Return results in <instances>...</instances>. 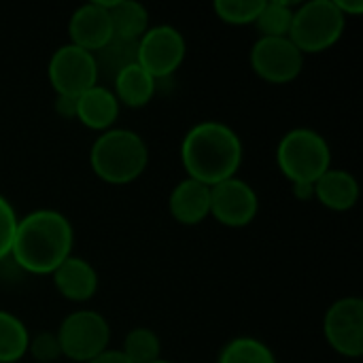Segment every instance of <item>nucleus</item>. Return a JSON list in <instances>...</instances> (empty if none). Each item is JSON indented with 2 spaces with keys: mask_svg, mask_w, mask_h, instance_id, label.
<instances>
[{
  "mask_svg": "<svg viewBox=\"0 0 363 363\" xmlns=\"http://www.w3.org/2000/svg\"><path fill=\"white\" fill-rule=\"evenodd\" d=\"M323 336L342 357L363 355V300L347 296L336 300L323 317Z\"/></svg>",
  "mask_w": 363,
  "mask_h": 363,
  "instance_id": "nucleus-10",
  "label": "nucleus"
},
{
  "mask_svg": "<svg viewBox=\"0 0 363 363\" xmlns=\"http://www.w3.org/2000/svg\"><path fill=\"white\" fill-rule=\"evenodd\" d=\"M89 164L94 174L104 183L128 185L147 170L149 149L138 132L111 128L94 140L89 149Z\"/></svg>",
  "mask_w": 363,
  "mask_h": 363,
  "instance_id": "nucleus-3",
  "label": "nucleus"
},
{
  "mask_svg": "<svg viewBox=\"0 0 363 363\" xmlns=\"http://www.w3.org/2000/svg\"><path fill=\"white\" fill-rule=\"evenodd\" d=\"M294 194H296V198H300V200L315 198V189H313V185H294Z\"/></svg>",
  "mask_w": 363,
  "mask_h": 363,
  "instance_id": "nucleus-29",
  "label": "nucleus"
},
{
  "mask_svg": "<svg viewBox=\"0 0 363 363\" xmlns=\"http://www.w3.org/2000/svg\"><path fill=\"white\" fill-rule=\"evenodd\" d=\"M74 106H77L74 119H79L85 128L96 130L100 134L115 125L121 108L113 89H108L106 85L89 87L87 91L74 98Z\"/></svg>",
  "mask_w": 363,
  "mask_h": 363,
  "instance_id": "nucleus-15",
  "label": "nucleus"
},
{
  "mask_svg": "<svg viewBox=\"0 0 363 363\" xmlns=\"http://www.w3.org/2000/svg\"><path fill=\"white\" fill-rule=\"evenodd\" d=\"M121 353L130 363H153L162 357V340L149 328H134L128 332Z\"/></svg>",
  "mask_w": 363,
  "mask_h": 363,
  "instance_id": "nucleus-22",
  "label": "nucleus"
},
{
  "mask_svg": "<svg viewBox=\"0 0 363 363\" xmlns=\"http://www.w3.org/2000/svg\"><path fill=\"white\" fill-rule=\"evenodd\" d=\"M47 77L55 96L77 98L98 85L100 72L94 53L66 43L53 51L47 66Z\"/></svg>",
  "mask_w": 363,
  "mask_h": 363,
  "instance_id": "nucleus-8",
  "label": "nucleus"
},
{
  "mask_svg": "<svg viewBox=\"0 0 363 363\" xmlns=\"http://www.w3.org/2000/svg\"><path fill=\"white\" fill-rule=\"evenodd\" d=\"M242 140L223 121L196 123L181 143V162L189 179L208 187L236 177L242 164Z\"/></svg>",
  "mask_w": 363,
  "mask_h": 363,
  "instance_id": "nucleus-2",
  "label": "nucleus"
},
{
  "mask_svg": "<svg viewBox=\"0 0 363 363\" xmlns=\"http://www.w3.org/2000/svg\"><path fill=\"white\" fill-rule=\"evenodd\" d=\"M277 164L294 185H315L332 168V149L317 130L296 128L279 140Z\"/></svg>",
  "mask_w": 363,
  "mask_h": 363,
  "instance_id": "nucleus-4",
  "label": "nucleus"
},
{
  "mask_svg": "<svg viewBox=\"0 0 363 363\" xmlns=\"http://www.w3.org/2000/svg\"><path fill=\"white\" fill-rule=\"evenodd\" d=\"M294 11L296 6L287 0H264V6L253 26L262 32V36L268 38L289 36Z\"/></svg>",
  "mask_w": 363,
  "mask_h": 363,
  "instance_id": "nucleus-20",
  "label": "nucleus"
},
{
  "mask_svg": "<svg viewBox=\"0 0 363 363\" xmlns=\"http://www.w3.org/2000/svg\"><path fill=\"white\" fill-rule=\"evenodd\" d=\"M157 81L140 68L136 62L123 66L115 77H113V94L119 104H125L130 108H143L151 102L155 96Z\"/></svg>",
  "mask_w": 363,
  "mask_h": 363,
  "instance_id": "nucleus-17",
  "label": "nucleus"
},
{
  "mask_svg": "<svg viewBox=\"0 0 363 363\" xmlns=\"http://www.w3.org/2000/svg\"><path fill=\"white\" fill-rule=\"evenodd\" d=\"M257 194L247 181L232 177L211 187V215L217 223L225 228H245L257 217Z\"/></svg>",
  "mask_w": 363,
  "mask_h": 363,
  "instance_id": "nucleus-11",
  "label": "nucleus"
},
{
  "mask_svg": "<svg viewBox=\"0 0 363 363\" xmlns=\"http://www.w3.org/2000/svg\"><path fill=\"white\" fill-rule=\"evenodd\" d=\"M334 4L338 6V11H340L345 17L363 13V0H334Z\"/></svg>",
  "mask_w": 363,
  "mask_h": 363,
  "instance_id": "nucleus-28",
  "label": "nucleus"
},
{
  "mask_svg": "<svg viewBox=\"0 0 363 363\" xmlns=\"http://www.w3.org/2000/svg\"><path fill=\"white\" fill-rule=\"evenodd\" d=\"M313 189H315V198L325 208L336 213L351 211L359 200V183L349 170L330 168L315 181Z\"/></svg>",
  "mask_w": 363,
  "mask_h": 363,
  "instance_id": "nucleus-16",
  "label": "nucleus"
},
{
  "mask_svg": "<svg viewBox=\"0 0 363 363\" xmlns=\"http://www.w3.org/2000/svg\"><path fill=\"white\" fill-rule=\"evenodd\" d=\"M55 111L66 117V119H74L77 106H74V98H66V96H55Z\"/></svg>",
  "mask_w": 363,
  "mask_h": 363,
  "instance_id": "nucleus-27",
  "label": "nucleus"
},
{
  "mask_svg": "<svg viewBox=\"0 0 363 363\" xmlns=\"http://www.w3.org/2000/svg\"><path fill=\"white\" fill-rule=\"evenodd\" d=\"M153 363H172V362H168V359H164V357H160L157 362H153Z\"/></svg>",
  "mask_w": 363,
  "mask_h": 363,
  "instance_id": "nucleus-30",
  "label": "nucleus"
},
{
  "mask_svg": "<svg viewBox=\"0 0 363 363\" xmlns=\"http://www.w3.org/2000/svg\"><path fill=\"white\" fill-rule=\"evenodd\" d=\"M28 353L38 363H53L62 357V347L55 332H38L30 336Z\"/></svg>",
  "mask_w": 363,
  "mask_h": 363,
  "instance_id": "nucleus-24",
  "label": "nucleus"
},
{
  "mask_svg": "<svg viewBox=\"0 0 363 363\" xmlns=\"http://www.w3.org/2000/svg\"><path fill=\"white\" fill-rule=\"evenodd\" d=\"M219 363H277V357L266 342L251 336H240L223 347Z\"/></svg>",
  "mask_w": 363,
  "mask_h": 363,
  "instance_id": "nucleus-21",
  "label": "nucleus"
},
{
  "mask_svg": "<svg viewBox=\"0 0 363 363\" xmlns=\"http://www.w3.org/2000/svg\"><path fill=\"white\" fill-rule=\"evenodd\" d=\"M74 230L70 221L53 211L38 208L19 219L11 257L30 274H53V270L72 255Z\"/></svg>",
  "mask_w": 363,
  "mask_h": 363,
  "instance_id": "nucleus-1",
  "label": "nucleus"
},
{
  "mask_svg": "<svg viewBox=\"0 0 363 363\" xmlns=\"http://www.w3.org/2000/svg\"><path fill=\"white\" fill-rule=\"evenodd\" d=\"M70 45H77L89 53H98L113 38V26L102 0L81 4L68 19Z\"/></svg>",
  "mask_w": 363,
  "mask_h": 363,
  "instance_id": "nucleus-12",
  "label": "nucleus"
},
{
  "mask_svg": "<svg viewBox=\"0 0 363 363\" xmlns=\"http://www.w3.org/2000/svg\"><path fill=\"white\" fill-rule=\"evenodd\" d=\"M264 0H215L213 9L217 17L232 26H249L255 23Z\"/></svg>",
  "mask_w": 363,
  "mask_h": 363,
  "instance_id": "nucleus-23",
  "label": "nucleus"
},
{
  "mask_svg": "<svg viewBox=\"0 0 363 363\" xmlns=\"http://www.w3.org/2000/svg\"><path fill=\"white\" fill-rule=\"evenodd\" d=\"M185 38L168 23L147 28V32L136 40V64L145 68L155 81L172 77L185 60Z\"/></svg>",
  "mask_w": 363,
  "mask_h": 363,
  "instance_id": "nucleus-7",
  "label": "nucleus"
},
{
  "mask_svg": "<svg viewBox=\"0 0 363 363\" xmlns=\"http://www.w3.org/2000/svg\"><path fill=\"white\" fill-rule=\"evenodd\" d=\"M87 363H130V359L121 353V349H106Z\"/></svg>",
  "mask_w": 363,
  "mask_h": 363,
  "instance_id": "nucleus-26",
  "label": "nucleus"
},
{
  "mask_svg": "<svg viewBox=\"0 0 363 363\" xmlns=\"http://www.w3.org/2000/svg\"><path fill=\"white\" fill-rule=\"evenodd\" d=\"M168 211L183 225H198L211 215V187L185 177L168 196Z\"/></svg>",
  "mask_w": 363,
  "mask_h": 363,
  "instance_id": "nucleus-14",
  "label": "nucleus"
},
{
  "mask_svg": "<svg viewBox=\"0 0 363 363\" xmlns=\"http://www.w3.org/2000/svg\"><path fill=\"white\" fill-rule=\"evenodd\" d=\"M17 223H19V217H17L13 204L4 196H0V262L11 255Z\"/></svg>",
  "mask_w": 363,
  "mask_h": 363,
  "instance_id": "nucleus-25",
  "label": "nucleus"
},
{
  "mask_svg": "<svg viewBox=\"0 0 363 363\" xmlns=\"http://www.w3.org/2000/svg\"><path fill=\"white\" fill-rule=\"evenodd\" d=\"M53 285L60 296H64L70 302H87L98 291V272L96 268L79 257L70 255L66 257L51 274Z\"/></svg>",
  "mask_w": 363,
  "mask_h": 363,
  "instance_id": "nucleus-13",
  "label": "nucleus"
},
{
  "mask_svg": "<svg viewBox=\"0 0 363 363\" xmlns=\"http://www.w3.org/2000/svg\"><path fill=\"white\" fill-rule=\"evenodd\" d=\"M55 334L62 347V357L70 362L87 363L108 349L111 325L104 315L91 308H79L64 317Z\"/></svg>",
  "mask_w": 363,
  "mask_h": 363,
  "instance_id": "nucleus-6",
  "label": "nucleus"
},
{
  "mask_svg": "<svg viewBox=\"0 0 363 363\" xmlns=\"http://www.w3.org/2000/svg\"><path fill=\"white\" fill-rule=\"evenodd\" d=\"M113 26V36L138 40L149 28V11L136 0H102Z\"/></svg>",
  "mask_w": 363,
  "mask_h": 363,
  "instance_id": "nucleus-18",
  "label": "nucleus"
},
{
  "mask_svg": "<svg viewBox=\"0 0 363 363\" xmlns=\"http://www.w3.org/2000/svg\"><path fill=\"white\" fill-rule=\"evenodd\" d=\"M345 28L347 17L338 11L334 0H311L296 6L289 38L304 55L321 53L340 40Z\"/></svg>",
  "mask_w": 363,
  "mask_h": 363,
  "instance_id": "nucleus-5",
  "label": "nucleus"
},
{
  "mask_svg": "<svg viewBox=\"0 0 363 363\" xmlns=\"http://www.w3.org/2000/svg\"><path fill=\"white\" fill-rule=\"evenodd\" d=\"M251 68L264 81L283 85L300 77L304 68V53L289 36H259L251 47Z\"/></svg>",
  "mask_w": 363,
  "mask_h": 363,
  "instance_id": "nucleus-9",
  "label": "nucleus"
},
{
  "mask_svg": "<svg viewBox=\"0 0 363 363\" xmlns=\"http://www.w3.org/2000/svg\"><path fill=\"white\" fill-rule=\"evenodd\" d=\"M30 332L19 317L0 311V363H17L28 353Z\"/></svg>",
  "mask_w": 363,
  "mask_h": 363,
  "instance_id": "nucleus-19",
  "label": "nucleus"
}]
</instances>
